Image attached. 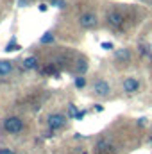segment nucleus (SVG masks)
<instances>
[{"mask_svg": "<svg viewBox=\"0 0 152 154\" xmlns=\"http://www.w3.org/2000/svg\"><path fill=\"white\" fill-rule=\"evenodd\" d=\"M4 131L9 134H18L23 131V120L18 116H9L4 120Z\"/></svg>", "mask_w": 152, "mask_h": 154, "instance_id": "1", "label": "nucleus"}, {"mask_svg": "<svg viewBox=\"0 0 152 154\" xmlns=\"http://www.w3.org/2000/svg\"><path fill=\"white\" fill-rule=\"evenodd\" d=\"M47 122H48V129L50 131H59V129H63L66 125L68 116H65L63 113H52V115L48 116Z\"/></svg>", "mask_w": 152, "mask_h": 154, "instance_id": "2", "label": "nucleus"}, {"mask_svg": "<svg viewBox=\"0 0 152 154\" xmlns=\"http://www.w3.org/2000/svg\"><path fill=\"white\" fill-rule=\"evenodd\" d=\"M93 93H95L97 97H108V95L111 93L109 82L104 81V79H97V81L93 82Z\"/></svg>", "mask_w": 152, "mask_h": 154, "instance_id": "3", "label": "nucleus"}, {"mask_svg": "<svg viewBox=\"0 0 152 154\" xmlns=\"http://www.w3.org/2000/svg\"><path fill=\"white\" fill-rule=\"evenodd\" d=\"M79 25L82 29H95L99 25V20L93 13H84V14L79 16Z\"/></svg>", "mask_w": 152, "mask_h": 154, "instance_id": "4", "label": "nucleus"}, {"mask_svg": "<svg viewBox=\"0 0 152 154\" xmlns=\"http://www.w3.org/2000/svg\"><path fill=\"white\" fill-rule=\"evenodd\" d=\"M140 86H141V84H140V81H138L136 77H131V75L125 77V79H123V82H122V90H123L125 93H129V95H131V93L140 91Z\"/></svg>", "mask_w": 152, "mask_h": 154, "instance_id": "5", "label": "nucleus"}, {"mask_svg": "<svg viewBox=\"0 0 152 154\" xmlns=\"http://www.w3.org/2000/svg\"><path fill=\"white\" fill-rule=\"evenodd\" d=\"M106 20H108V25L113 27V29H120V27L123 25V14L118 13V11H111V13H108Z\"/></svg>", "mask_w": 152, "mask_h": 154, "instance_id": "6", "label": "nucleus"}, {"mask_svg": "<svg viewBox=\"0 0 152 154\" xmlns=\"http://www.w3.org/2000/svg\"><path fill=\"white\" fill-rule=\"evenodd\" d=\"M114 61L116 63H129L131 61V50L129 48H116L114 52Z\"/></svg>", "mask_w": 152, "mask_h": 154, "instance_id": "7", "label": "nucleus"}, {"mask_svg": "<svg viewBox=\"0 0 152 154\" xmlns=\"http://www.w3.org/2000/svg\"><path fill=\"white\" fill-rule=\"evenodd\" d=\"M13 72V61H7V59H0V75H9Z\"/></svg>", "mask_w": 152, "mask_h": 154, "instance_id": "8", "label": "nucleus"}, {"mask_svg": "<svg viewBox=\"0 0 152 154\" xmlns=\"http://www.w3.org/2000/svg\"><path fill=\"white\" fill-rule=\"evenodd\" d=\"M38 68V57L29 56L27 59H23V70H36Z\"/></svg>", "mask_w": 152, "mask_h": 154, "instance_id": "9", "label": "nucleus"}, {"mask_svg": "<svg viewBox=\"0 0 152 154\" xmlns=\"http://www.w3.org/2000/svg\"><path fill=\"white\" fill-rule=\"evenodd\" d=\"M39 43H41V45H48V43H54V34H52V32H45V34L41 36V39H39Z\"/></svg>", "mask_w": 152, "mask_h": 154, "instance_id": "10", "label": "nucleus"}, {"mask_svg": "<svg viewBox=\"0 0 152 154\" xmlns=\"http://www.w3.org/2000/svg\"><path fill=\"white\" fill-rule=\"evenodd\" d=\"M20 48H22V47H20V45H18V43L13 39L11 43H7V47H5L4 50H5V52H16V50H20Z\"/></svg>", "mask_w": 152, "mask_h": 154, "instance_id": "11", "label": "nucleus"}, {"mask_svg": "<svg viewBox=\"0 0 152 154\" xmlns=\"http://www.w3.org/2000/svg\"><path fill=\"white\" fill-rule=\"evenodd\" d=\"M86 70H88V63H86L84 59L77 61V72H79V74H84Z\"/></svg>", "mask_w": 152, "mask_h": 154, "instance_id": "12", "label": "nucleus"}, {"mask_svg": "<svg viewBox=\"0 0 152 154\" xmlns=\"http://www.w3.org/2000/svg\"><path fill=\"white\" fill-rule=\"evenodd\" d=\"M97 149L102 152V151H108V149H111V145H109V142H108V140H100V142L97 143Z\"/></svg>", "mask_w": 152, "mask_h": 154, "instance_id": "13", "label": "nucleus"}, {"mask_svg": "<svg viewBox=\"0 0 152 154\" xmlns=\"http://www.w3.org/2000/svg\"><path fill=\"white\" fill-rule=\"evenodd\" d=\"M86 86V77H75V88H79V90H82Z\"/></svg>", "mask_w": 152, "mask_h": 154, "instance_id": "14", "label": "nucleus"}, {"mask_svg": "<svg viewBox=\"0 0 152 154\" xmlns=\"http://www.w3.org/2000/svg\"><path fill=\"white\" fill-rule=\"evenodd\" d=\"M77 113H79V111H77V108L74 106V104H70V106H68V116H70V118H75Z\"/></svg>", "mask_w": 152, "mask_h": 154, "instance_id": "15", "label": "nucleus"}, {"mask_svg": "<svg viewBox=\"0 0 152 154\" xmlns=\"http://www.w3.org/2000/svg\"><path fill=\"white\" fill-rule=\"evenodd\" d=\"M100 47H102L104 50H113V43H111V41H104V43H100Z\"/></svg>", "mask_w": 152, "mask_h": 154, "instance_id": "16", "label": "nucleus"}, {"mask_svg": "<svg viewBox=\"0 0 152 154\" xmlns=\"http://www.w3.org/2000/svg\"><path fill=\"white\" fill-rule=\"evenodd\" d=\"M0 154H16V152H14V149H9V147H2V149H0Z\"/></svg>", "mask_w": 152, "mask_h": 154, "instance_id": "17", "label": "nucleus"}, {"mask_svg": "<svg viewBox=\"0 0 152 154\" xmlns=\"http://www.w3.org/2000/svg\"><path fill=\"white\" fill-rule=\"evenodd\" d=\"M84 115H86V111H79V113L75 115V120H82V118H84Z\"/></svg>", "mask_w": 152, "mask_h": 154, "instance_id": "18", "label": "nucleus"}, {"mask_svg": "<svg viewBox=\"0 0 152 154\" xmlns=\"http://www.w3.org/2000/svg\"><path fill=\"white\" fill-rule=\"evenodd\" d=\"M39 11L45 13V11H47V4H39Z\"/></svg>", "mask_w": 152, "mask_h": 154, "instance_id": "19", "label": "nucleus"}, {"mask_svg": "<svg viewBox=\"0 0 152 154\" xmlns=\"http://www.w3.org/2000/svg\"><path fill=\"white\" fill-rule=\"evenodd\" d=\"M104 109V106H100V104H95V111H102Z\"/></svg>", "mask_w": 152, "mask_h": 154, "instance_id": "20", "label": "nucleus"}, {"mask_svg": "<svg viewBox=\"0 0 152 154\" xmlns=\"http://www.w3.org/2000/svg\"><path fill=\"white\" fill-rule=\"evenodd\" d=\"M54 5H57V7H63V5H65V4H63V2H61V0H57V2H54Z\"/></svg>", "mask_w": 152, "mask_h": 154, "instance_id": "21", "label": "nucleus"}, {"mask_svg": "<svg viewBox=\"0 0 152 154\" xmlns=\"http://www.w3.org/2000/svg\"><path fill=\"white\" fill-rule=\"evenodd\" d=\"M140 125H143V124H147V118H140V122H138Z\"/></svg>", "mask_w": 152, "mask_h": 154, "instance_id": "22", "label": "nucleus"}, {"mask_svg": "<svg viewBox=\"0 0 152 154\" xmlns=\"http://www.w3.org/2000/svg\"><path fill=\"white\" fill-rule=\"evenodd\" d=\"M18 5H22V7H23V5H27V0H20V2H18Z\"/></svg>", "mask_w": 152, "mask_h": 154, "instance_id": "23", "label": "nucleus"}]
</instances>
